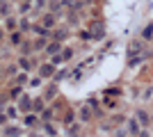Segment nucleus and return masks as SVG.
<instances>
[{
	"mask_svg": "<svg viewBox=\"0 0 153 137\" xmlns=\"http://www.w3.org/2000/svg\"><path fill=\"white\" fill-rule=\"evenodd\" d=\"M151 34H153V25H149L146 30H144V37H151Z\"/></svg>",
	"mask_w": 153,
	"mask_h": 137,
	"instance_id": "nucleus-1",
	"label": "nucleus"
}]
</instances>
